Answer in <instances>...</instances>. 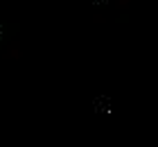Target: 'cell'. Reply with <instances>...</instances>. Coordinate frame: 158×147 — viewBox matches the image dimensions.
Segmentation results:
<instances>
[{
	"mask_svg": "<svg viewBox=\"0 0 158 147\" xmlns=\"http://www.w3.org/2000/svg\"><path fill=\"white\" fill-rule=\"evenodd\" d=\"M120 2H122V5H127V2H129V0H120Z\"/></svg>",
	"mask_w": 158,
	"mask_h": 147,
	"instance_id": "cell-1",
	"label": "cell"
}]
</instances>
